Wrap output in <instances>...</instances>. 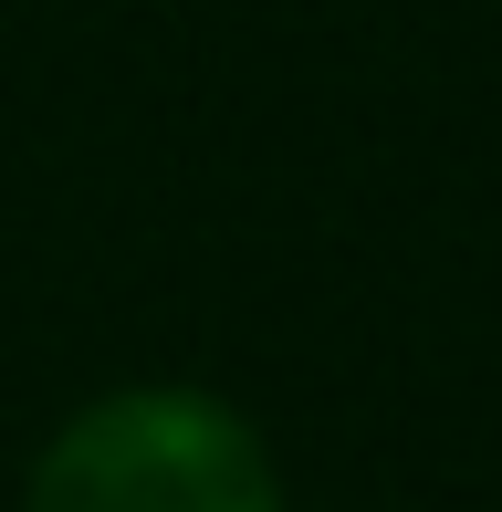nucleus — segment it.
Listing matches in <instances>:
<instances>
[{
    "label": "nucleus",
    "instance_id": "1",
    "mask_svg": "<svg viewBox=\"0 0 502 512\" xmlns=\"http://www.w3.org/2000/svg\"><path fill=\"white\" fill-rule=\"evenodd\" d=\"M21 512H283L262 439L220 398L126 387L42 450Z\"/></svg>",
    "mask_w": 502,
    "mask_h": 512
}]
</instances>
